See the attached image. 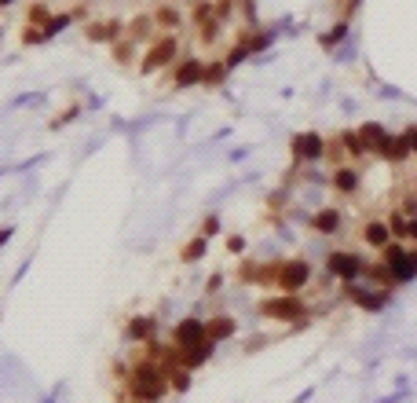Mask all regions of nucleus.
Wrapping results in <instances>:
<instances>
[{
	"instance_id": "1",
	"label": "nucleus",
	"mask_w": 417,
	"mask_h": 403,
	"mask_svg": "<svg viewBox=\"0 0 417 403\" xmlns=\"http://www.w3.org/2000/svg\"><path fill=\"white\" fill-rule=\"evenodd\" d=\"M388 264L396 279H414L417 275V253H407L402 246H388Z\"/></svg>"
},
{
	"instance_id": "2",
	"label": "nucleus",
	"mask_w": 417,
	"mask_h": 403,
	"mask_svg": "<svg viewBox=\"0 0 417 403\" xmlns=\"http://www.w3.org/2000/svg\"><path fill=\"white\" fill-rule=\"evenodd\" d=\"M172 55H176V41H172V37H168V41H158V44H154V48L147 51V55H143L139 70H143V74H150V70L165 67V62L172 59Z\"/></svg>"
},
{
	"instance_id": "3",
	"label": "nucleus",
	"mask_w": 417,
	"mask_h": 403,
	"mask_svg": "<svg viewBox=\"0 0 417 403\" xmlns=\"http://www.w3.org/2000/svg\"><path fill=\"white\" fill-rule=\"evenodd\" d=\"M311 275V268L304 261H290V264H282L278 268V282H282V290H301V286L308 282Z\"/></svg>"
},
{
	"instance_id": "4",
	"label": "nucleus",
	"mask_w": 417,
	"mask_h": 403,
	"mask_svg": "<svg viewBox=\"0 0 417 403\" xmlns=\"http://www.w3.org/2000/svg\"><path fill=\"white\" fill-rule=\"evenodd\" d=\"M205 323H198V319H184V323H179V327H176V341L179 345H184V348H194V345H202L205 341Z\"/></svg>"
},
{
	"instance_id": "5",
	"label": "nucleus",
	"mask_w": 417,
	"mask_h": 403,
	"mask_svg": "<svg viewBox=\"0 0 417 403\" xmlns=\"http://www.w3.org/2000/svg\"><path fill=\"white\" fill-rule=\"evenodd\" d=\"M326 268H330V275H337V279H355L359 275V261L351 253H330Z\"/></svg>"
},
{
	"instance_id": "6",
	"label": "nucleus",
	"mask_w": 417,
	"mask_h": 403,
	"mask_svg": "<svg viewBox=\"0 0 417 403\" xmlns=\"http://www.w3.org/2000/svg\"><path fill=\"white\" fill-rule=\"evenodd\" d=\"M264 316H271V319H301L304 316V305L293 301V297H285V301H267L264 305Z\"/></svg>"
},
{
	"instance_id": "7",
	"label": "nucleus",
	"mask_w": 417,
	"mask_h": 403,
	"mask_svg": "<svg viewBox=\"0 0 417 403\" xmlns=\"http://www.w3.org/2000/svg\"><path fill=\"white\" fill-rule=\"evenodd\" d=\"M319 154H322V139H319L315 132H304V136L293 139V158L311 162V158H319Z\"/></svg>"
},
{
	"instance_id": "8",
	"label": "nucleus",
	"mask_w": 417,
	"mask_h": 403,
	"mask_svg": "<svg viewBox=\"0 0 417 403\" xmlns=\"http://www.w3.org/2000/svg\"><path fill=\"white\" fill-rule=\"evenodd\" d=\"M410 147H414V143H410V136H399V139H388L381 154H384L388 162H402V158H407V151H410Z\"/></svg>"
},
{
	"instance_id": "9",
	"label": "nucleus",
	"mask_w": 417,
	"mask_h": 403,
	"mask_svg": "<svg viewBox=\"0 0 417 403\" xmlns=\"http://www.w3.org/2000/svg\"><path fill=\"white\" fill-rule=\"evenodd\" d=\"M205 67H202V62H184V67H179V74H176V85L179 88H187V85H194V81H202V74Z\"/></svg>"
},
{
	"instance_id": "10",
	"label": "nucleus",
	"mask_w": 417,
	"mask_h": 403,
	"mask_svg": "<svg viewBox=\"0 0 417 403\" xmlns=\"http://www.w3.org/2000/svg\"><path fill=\"white\" fill-rule=\"evenodd\" d=\"M362 143L366 147H377V151H384V143H388V132L381 125H362Z\"/></svg>"
},
{
	"instance_id": "11",
	"label": "nucleus",
	"mask_w": 417,
	"mask_h": 403,
	"mask_svg": "<svg viewBox=\"0 0 417 403\" xmlns=\"http://www.w3.org/2000/svg\"><path fill=\"white\" fill-rule=\"evenodd\" d=\"M205 334L213 337V341H220V337H231V334H234V319H213V323H205Z\"/></svg>"
},
{
	"instance_id": "12",
	"label": "nucleus",
	"mask_w": 417,
	"mask_h": 403,
	"mask_svg": "<svg viewBox=\"0 0 417 403\" xmlns=\"http://www.w3.org/2000/svg\"><path fill=\"white\" fill-rule=\"evenodd\" d=\"M337 224H341V216H337L333 209H322L315 216V231H322V235H330V231H337Z\"/></svg>"
},
{
	"instance_id": "13",
	"label": "nucleus",
	"mask_w": 417,
	"mask_h": 403,
	"mask_svg": "<svg viewBox=\"0 0 417 403\" xmlns=\"http://www.w3.org/2000/svg\"><path fill=\"white\" fill-rule=\"evenodd\" d=\"M355 184H359V176L351 173V169H341V173L333 176V187L337 191H355Z\"/></svg>"
},
{
	"instance_id": "14",
	"label": "nucleus",
	"mask_w": 417,
	"mask_h": 403,
	"mask_svg": "<svg viewBox=\"0 0 417 403\" xmlns=\"http://www.w3.org/2000/svg\"><path fill=\"white\" fill-rule=\"evenodd\" d=\"M351 301H359L362 308H381L384 297L381 293H366V290H351Z\"/></svg>"
},
{
	"instance_id": "15",
	"label": "nucleus",
	"mask_w": 417,
	"mask_h": 403,
	"mask_svg": "<svg viewBox=\"0 0 417 403\" xmlns=\"http://www.w3.org/2000/svg\"><path fill=\"white\" fill-rule=\"evenodd\" d=\"M117 33V22H99V26H88V37L92 41H103V37H114Z\"/></svg>"
},
{
	"instance_id": "16",
	"label": "nucleus",
	"mask_w": 417,
	"mask_h": 403,
	"mask_svg": "<svg viewBox=\"0 0 417 403\" xmlns=\"http://www.w3.org/2000/svg\"><path fill=\"white\" fill-rule=\"evenodd\" d=\"M366 242H370V246H384V242H388V228H384V224H370V228H366Z\"/></svg>"
},
{
	"instance_id": "17",
	"label": "nucleus",
	"mask_w": 417,
	"mask_h": 403,
	"mask_svg": "<svg viewBox=\"0 0 417 403\" xmlns=\"http://www.w3.org/2000/svg\"><path fill=\"white\" fill-rule=\"evenodd\" d=\"M150 330H154L150 319H136L132 327H128V337H136V341H139V337H150Z\"/></svg>"
},
{
	"instance_id": "18",
	"label": "nucleus",
	"mask_w": 417,
	"mask_h": 403,
	"mask_svg": "<svg viewBox=\"0 0 417 403\" xmlns=\"http://www.w3.org/2000/svg\"><path fill=\"white\" fill-rule=\"evenodd\" d=\"M66 26H70V15H59V19H48V22H44V33L51 37V33H59V30H66Z\"/></svg>"
},
{
	"instance_id": "19",
	"label": "nucleus",
	"mask_w": 417,
	"mask_h": 403,
	"mask_svg": "<svg viewBox=\"0 0 417 403\" xmlns=\"http://www.w3.org/2000/svg\"><path fill=\"white\" fill-rule=\"evenodd\" d=\"M158 22H161V26H176V22H179V15H176L172 8H161V11H158Z\"/></svg>"
},
{
	"instance_id": "20",
	"label": "nucleus",
	"mask_w": 417,
	"mask_h": 403,
	"mask_svg": "<svg viewBox=\"0 0 417 403\" xmlns=\"http://www.w3.org/2000/svg\"><path fill=\"white\" fill-rule=\"evenodd\" d=\"M205 253V242L198 239V242H190V250H184V261H194V257H202Z\"/></svg>"
},
{
	"instance_id": "21",
	"label": "nucleus",
	"mask_w": 417,
	"mask_h": 403,
	"mask_svg": "<svg viewBox=\"0 0 417 403\" xmlns=\"http://www.w3.org/2000/svg\"><path fill=\"white\" fill-rule=\"evenodd\" d=\"M341 33H344V22L337 26V30H330V33H326V41H322V44H326V48H333L337 41H341Z\"/></svg>"
},
{
	"instance_id": "22",
	"label": "nucleus",
	"mask_w": 417,
	"mask_h": 403,
	"mask_svg": "<svg viewBox=\"0 0 417 403\" xmlns=\"http://www.w3.org/2000/svg\"><path fill=\"white\" fill-rule=\"evenodd\" d=\"M224 70H227V67H220V62H216V67H208L205 81H220V77H224Z\"/></svg>"
},
{
	"instance_id": "23",
	"label": "nucleus",
	"mask_w": 417,
	"mask_h": 403,
	"mask_svg": "<svg viewBox=\"0 0 417 403\" xmlns=\"http://www.w3.org/2000/svg\"><path fill=\"white\" fill-rule=\"evenodd\" d=\"M410 143H414V151H417V128H414V132H410Z\"/></svg>"
},
{
	"instance_id": "24",
	"label": "nucleus",
	"mask_w": 417,
	"mask_h": 403,
	"mask_svg": "<svg viewBox=\"0 0 417 403\" xmlns=\"http://www.w3.org/2000/svg\"><path fill=\"white\" fill-rule=\"evenodd\" d=\"M4 4H11V0H4Z\"/></svg>"
}]
</instances>
